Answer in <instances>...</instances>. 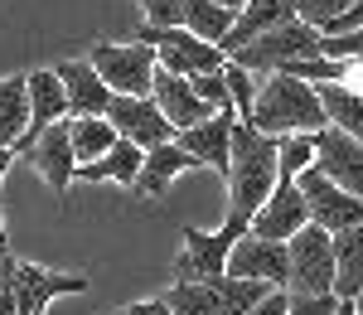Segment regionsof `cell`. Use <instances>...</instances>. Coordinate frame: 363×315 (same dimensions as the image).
<instances>
[{"mask_svg":"<svg viewBox=\"0 0 363 315\" xmlns=\"http://www.w3.org/2000/svg\"><path fill=\"white\" fill-rule=\"evenodd\" d=\"M165 306L174 315H223V301H218V282H169Z\"/></svg>","mask_w":363,"mask_h":315,"instance_id":"cell-27","label":"cell"},{"mask_svg":"<svg viewBox=\"0 0 363 315\" xmlns=\"http://www.w3.org/2000/svg\"><path fill=\"white\" fill-rule=\"evenodd\" d=\"M107 121L116 126V136H121V141L140 145V150H160V145H169L174 136H179L150 97H116L112 112H107Z\"/></svg>","mask_w":363,"mask_h":315,"instance_id":"cell-12","label":"cell"},{"mask_svg":"<svg viewBox=\"0 0 363 315\" xmlns=\"http://www.w3.org/2000/svg\"><path fill=\"white\" fill-rule=\"evenodd\" d=\"M301 228H310V209L301 199V184L296 179H281L277 194L262 204V214L252 219V233L267 238V243H291Z\"/></svg>","mask_w":363,"mask_h":315,"instance_id":"cell-16","label":"cell"},{"mask_svg":"<svg viewBox=\"0 0 363 315\" xmlns=\"http://www.w3.org/2000/svg\"><path fill=\"white\" fill-rule=\"evenodd\" d=\"M10 165H15V150H0V184H5ZM0 243H5V219H0Z\"/></svg>","mask_w":363,"mask_h":315,"instance_id":"cell-36","label":"cell"},{"mask_svg":"<svg viewBox=\"0 0 363 315\" xmlns=\"http://www.w3.org/2000/svg\"><path fill=\"white\" fill-rule=\"evenodd\" d=\"M5 253H10V248H5V243H0V267H5Z\"/></svg>","mask_w":363,"mask_h":315,"instance_id":"cell-40","label":"cell"},{"mask_svg":"<svg viewBox=\"0 0 363 315\" xmlns=\"http://www.w3.org/2000/svg\"><path fill=\"white\" fill-rule=\"evenodd\" d=\"M228 209L223 219L242 223L252 233V219L262 214V204L277 194L281 184V160H277V141L262 136L257 126L238 121L233 126V165H228Z\"/></svg>","mask_w":363,"mask_h":315,"instance_id":"cell-1","label":"cell"},{"mask_svg":"<svg viewBox=\"0 0 363 315\" xmlns=\"http://www.w3.org/2000/svg\"><path fill=\"white\" fill-rule=\"evenodd\" d=\"M335 315H354V301H339V311Z\"/></svg>","mask_w":363,"mask_h":315,"instance_id":"cell-38","label":"cell"},{"mask_svg":"<svg viewBox=\"0 0 363 315\" xmlns=\"http://www.w3.org/2000/svg\"><path fill=\"white\" fill-rule=\"evenodd\" d=\"M150 102L165 112V121L174 126V131H194V126H203V121L213 116L203 102H199L194 83H189V78H179V73H169V68H160V73H155Z\"/></svg>","mask_w":363,"mask_h":315,"instance_id":"cell-18","label":"cell"},{"mask_svg":"<svg viewBox=\"0 0 363 315\" xmlns=\"http://www.w3.org/2000/svg\"><path fill=\"white\" fill-rule=\"evenodd\" d=\"M107 315H126V311H107Z\"/></svg>","mask_w":363,"mask_h":315,"instance_id":"cell-41","label":"cell"},{"mask_svg":"<svg viewBox=\"0 0 363 315\" xmlns=\"http://www.w3.org/2000/svg\"><path fill=\"white\" fill-rule=\"evenodd\" d=\"M87 63L102 73V83L112 87L116 97H150V87H155V73H160V58L150 44H136V39H102V44H92V54Z\"/></svg>","mask_w":363,"mask_h":315,"instance_id":"cell-6","label":"cell"},{"mask_svg":"<svg viewBox=\"0 0 363 315\" xmlns=\"http://www.w3.org/2000/svg\"><path fill=\"white\" fill-rule=\"evenodd\" d=\"M286 5L296 10V20H306V25H315L320 34H325V29L335 25V20L349 10V5H354V0H286Z\"/></svg>","mask_w":363,"mask_h":315,"instance_id":"cell-30","label":"cell"},{"mask_svg":"<svg viewBox=\"0 0 363 315\" xmlns=\"http://www.w3.org/2000/svg\"><path fill=\"white\" fill-rule=\"evenodd\" d=\"M247 126H257L272 141H286V136H315L330 121H325L315 83L291 78V73H272V78H262V92H257V107H252Z\"/></svg>","mask_w":363,"mask_h":315,"instance_id":"cell-2","label":"cell"},{"mask_svg":"<svg viewBox=\"0 0 363 315\" xmlns=\"http://www.w3.org/2000/svg\"><path fill=\"white\" fill-rule=\"evenodd\" d=\"M233 126H238V116H208L203 126L194 131H179L174 141L184 155H194L199 170H213L228 179V165H233Z\"/></svg>","mask_w":363,"mask_h":315,"instance_id":"cell-17","label":"cell"},{"mask_svg":"<svg viewBox=\"0 0 363 315\" xmlns=\"http://www.w3.org/2000/svg\"><path fill=\"white\" fill-rule=\"evenodd\" d=\"M301 199H306V209H310V223L315 228H325V233H349V228H363V199L359 194H349V189H339L330 175L320 170H306L301 179Z\"/></svg>","mask_w":363,"mask_h":315,"instance_id":"cell-9","label":"cell"},{"mask_svg":"<svg viewBox=\"0 0 363 315\" xmlns=\"http://www.w3.org/2000/svg\"><path fill=\"white\" fill-rule=\"evenodd\" d=\"M228 277L262 282L272 291H291V253H286V243H267V238L247 233V238H238V248L228 258Z\"/></svg>","mask_w":363,"mask_h":315,"instance_id":"cell-11","label":"cell"},{"mask_svg":"<svg viewBox=\"0 0 363 315\" xmlns=\"http://www.w3.org/2000/svg\"><path fill=\"white\" fill-rule=\"evenodd\" d=\"M315 92H320L325 121L335 131H344V136L363 141V92H354V87H344V83H315Z\"/></svg>","mask_w":363,"mask_h":315,"instance_id":"cell-23","label":"cell"},{"mask_svg":"<svg viewBox=\"0 0 363 315\" xmlns=\"http://www.w3.org/2000/svg\"><path fill=\"white\" fill-rule=\"evenodd\" d=\"M281 25H296V10H291L286 0H247V10L238 15V25H233V34H228L223 54L247 49V44H257L262 34H272V29H281Z\"/></svg>","mask_w":363,"mask_h":315,"instance_id":"cell-20","label":"cell"},{"mask_svg":"<svg viewBox=\"0 0 363 315\" xmlns=\"http://www.w3.org/2000/svg\"><path fill=\"white\" fill-rule=\"evenodd\" d=\"M54 73L63 78L68 112H73V116H107V112H112L116 92L102 83V73H97L87 58H54Z\"/></svg>","mask_w":363,"mask_h":315,"instance_id":"cell-14","label":"cell"},{"mask_svg":"<svg viewBox=\"0 0 363 315\" xmlns=\"http://www.w3.org/2000/svg\"><path fill=\"white\" fill-rule=\"evenodd\" d=\"M116 126L107 116H73V155H78V165H92V160H102L107 150H116Z\"/></svg>","mask_w":363,"mask_h":315,"instance_id":"cell-26","label":"cell"},{"mask_svg":"<svg viewBox=\"0 0 363 315\" xmlns=\"http://www.w3.org/2000/svg\"><path fill=\"white\" fill-rule=\"evenodd\" d=\"M5 267L15 277V296H20V311L25 315H44L54 296H83V291H92V277H83V272H54V267L25 262L15 253H5Z\"/></svg>","mask_w":363,"mask_h":315,"instance_id":"cell-7","label":"cell"},{"mask_svg":"<svg viewBox=\"0 0 363 315\" xmlns=\"http://www.w3.org/2000/svg\"><path fill=\"white\" fill-rule=\"evenodd\" d=\"M131 39H136V44H150L155 58H160V68L179 73V78H203V73H223V68H228L223 49H218V44H203V39L189 34L184 25L155 29V25H145V20H140V25L131 29Z\"/></svg>","mask_w":363,"mask_h":315,"instance_id":"cell-5","label":"cell"},{"mask_svg":"<svg viewBox=\"0 0 363 315\" xmlns=\"http://www.w3.org/2000/svg\"><path fill=\"white\" fill-rule=\"evenodd\" d=\"M238 68H247L257 78H272V73H286V68H296V63H310V58H325V39H320V29L306 25V20H296V25H281L272 34H262L257 44L247 49H238V54H228Z\"/></svg>","mask_w":363,"mask_h":315,"instance_id":"cell-3","label":"cell"},{"mask_svg":"<svg viewBox=\"0 0 363 315\" xmlns=\"http://www.w3.org/2000/svg\"><path fill=\"white\" fill-rule=\"evenodd\" d=\"M354 315H363V296H359V301H354Z\"/></svg>","mask_w":363,"mask_h":315,"instance_id":"cell-39","label":"cell"},{"mask_svg":"<svg viewBox=\"0 0 363 315\" xmlns=\"http://www.w3.org/2000/svg\"><path fill=\"white\" fill-rule=\"evenodd\" d=\"M310 141H315V165L330 175L339 189H349V194L363 199V141L344 136V131H335V126L315 131Z\"/></svg>","mask_w":363,"mask_h":315,"instance_id":"cell-15","label":"cell"},{"mask_svg":"<svg viewBox=\"0 0 363 315\" xmlns=\"http://www.w3.org/2000/svg\"><path fill=\"white\" fill-rule=\"evenodd\" d=\"M140 165H145V150L131 145V141H116V150H107L102 160L83 165L78 179H83V184H121V189L131 194V189H136V179H140Z\"/></svg>","mask_w":363,"mask_h":315,"instance_id":"cell-21","label":"cell"},{"mask_svg":"<svg viewBox=\"0 0 363 315\" xmlns=\"http://www.w3.org/2000/svg\"><path fill=\"white\" fill-rule=\"evenodd\" d=\"M126 315H174L165 306V296H150V301H131V306H121Z\"/></svg>","mask_w":363,"mask_h":315,"instance_id":"cell-35","label":"cell"},{"mask_svg":"<svg viewBox=\"0 0 363 315\" xmlns=\"http://www.w3.org/2000/svg\"><path fill=\"white\" fill-rule=\"evenodd\" d=\"M233 25H238V15L223 10L218 0H184V29L199 34L203 44H218V49H223L228 34H233Z\"/></svg>","mask_w":363,"mask_h":315,"instance_id":"cell-25","label":"cell"},{"mask_svg":"<svg viewBox=\"0 0 363 315\" xmlns=\"http://www.w3.org/2000/svg\"><path fill=\"white\" fill-rule=\"evenodd\" d=\"M68 116H73V112H68L63 78H58L54 68H34V73H29V131H25V141L15 145V160H20L44 131H54L58 121H68Z\"/></svg>","mask_w":363,"mask_h":315,"instance_id":"cell-13","label":"cell"},{"mask_svg":"<svg viewBox=\"0 0 363 315\" xmlns=\"http://www.w3.org/2000/svg\"><path fill=\"white\" fill-rule=\"evenodd\" d=\"M218 5H223V10H233V15H242V10H247V0H218Z\"/></svg>","mask_w":363,"mask_h":315,"instance_id":"cell-37","label":"cell"},{"mask_svg":"<svg viewBox=\"0 0 363 315\" xmlns=\"http://www.w3.org/2000/svg\"><path fill=\"white\" fill-rule=\"evenodd\" d=\"M223 78H228V92H233V112H238V121H252V107H257L262 78H257V73H247V68H238L233 58H228Z\"/></svg>","mask_w":363,"mask_h":315,"instance_id":"cell-28","label":"cell"},{"mask_svg":"<svg viewBox=\"0 0 363 315\" xmlns=\"http://www.w3.org/2000/svg\"><path fill=\"white\" fill-rule=\"evenodd\" d=\"M339 296H306V291H286V315H335Z\"/></svg>","mask_w":363,"mask_h":315,"instance_id":"cell-34","label":"cell"},{"mask_svg":"<svg viewBox=\"0 0 363 315\" xmlns=\"http://www.w3.org/2000/svg\"><path fill=\"white\" fill-rule=\"evenodd\" d=\"M335 296L339 301L363 296V228H349L335 238Z\"/></svg>","mask_w":363,"mask_h":315,"instance_id":"cell-24","label":"cell"},{"mask_svg":"<svg viewBox=\"0 0 363 315\" xmlns=\"http://www.w3.org/2000/svg\"><path fill=\"white\" fill-rule=\"evenodd\" d=\"M189 83H194L199 102H203L213 116H238V112H233V92H228L223 73H203V78H189Z\"/></svg>","mask_w":363,"mask_h":315,"instance_id":"cell-31","label":"cell"},{"mask_svg":"<svg viewBox=\"0 0 363 315\" xmlns=\"http://www.w3.org/2000/svg\"><path fill=\"white\" fill-rule=\"evenodd\" d=\"M238 238H247V228L233 223V219H223L208 233L189 223L179 253H174V267H169V282H218V277H228V258H233Z\"/></svg>","mask_w":363,"mask_h":315,"instance_id":"cell-4","label":"cell"},{"mask_svg":"<svg viewBox=\"0 0 363 315\" xmlns=\"http://www.w3.org/2000/svg\"><path fill=\"white\" fill-rule=\"evenodd\" d=\"M20 160H25L29 170L54 189V199H68V189L78 184V170H83V165H78V155H73V116H68V121H58L54 131H44V136L29 145Z\"/></svg>","mask_w":363,"mask_h":315,"instance_id":"cell-10","label":"cell"},{"mask_svg":"<svg viewBox=\"0 0 363 315\" xmlns=\"http://www.w3.org/2000/svg\"><path fill=\"white\" fill-rule=\"evenodd\" d=\"M29 131V73L0 78V150H15Z\"/></svg>","mask_w":363,"mask_h":315,"instance_id":"cell-22","label":"cell"},{"mask_svg":"<svg viewBox=\"0 0 363 315\" xmlns=\"http://www.w3.org/2000/svg\"><path fill=\"white\" fill-rule=\"evenodd\" d=\"M325 39V58L335 63H363V25L349 29V34H320Z\"/></svg>","mask_w":363,"mask_h":315,"instance_id":"cell-33","label":"cell"},{"mask_svg":"<svg viewBox=\"0 0 363 315\" xmlns=\"http://www.w3.org/2000/svg\"><path fill=\"white\" fill-rule=\"evenodd\" d=\"M131 5L145 15V25H155V29L184 25V0H131Z\"/></svg>","mask_w":363,"mask_h":315,"instance_id":"cell-32","label":"cell"},{"mask_svg":"<svg viewBox=\"0 0 363 315\" xmlns=\"http://www.w3.org/2000/svg\"><path fill=\"white\" fill-rule=\"evenodd\" d=\"M277 160H281V179H301L306 170H315V141L286 136V141H277Z\"/></svg>","mask_w":363,"mask_h":315,"instance_id":"cell-29","label":"cell"},{"mask_svg":"<svg viewBox=\"0 0 363 315\" xmlns=\"http://www.w3.org/2000/svg\"><path fill=\"white\" fill-rule=\"evenodd\" d=\"M286 253H291V291L335 296V233L310 223L286 243Z\"/></svg>","mask_w":363,"mask_h":315,"instance_id":"cell-8","label":"cell"},{"mask_svg":"<svg viewBox=\"0 0 363 315\" xmlns=\"http://www.w3.org/2000/svg\"><path fill=\"white\" fill-rule=\"evenodd\" d=\"M194 155H184L179 141L160 145V150H145V165H140V179L136 189H131V199H165L169 184L179 179V175H194Z\"/></svg>","mask_w":363,"mask_h":315,"instance_id":"cell-19","label":"cell"}]
</instances>
